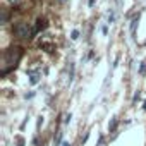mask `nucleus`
I'll return each mask as SVG.
<instances>
[{
	"instance_id": "3",
	"label": "nucleus",
	"mask_w": 146,
	"mask_h": 146,
	"mask_svg": "<svg viewBox=\"0 0 146 146\" xmlns=\"http://www.w3.org/2000/svg\"><path fill=\"white\" fill-rule=\"evenodd\" d=\"M136 26H137V17H134L132 23H131V33H132V35L136 33Z\"/></svg>"
},
{
	"instance_id": "8",
	"label": "nucleus",
	"mask_w": 146,
	"mask_h": 146,
	"mask_svg": "<svg viewBox=\"0 0 146 146\" xmlns=\"http://www.w3.org/2000/svg\"><path fill=\"white\" fill-rule=\"evenodd\" d=\"M17 146H24V139H23V137L17 139Z\"/></svg>"
},
{
	"instance_id": "9",
	"label": "nucleus",
	"mask_w": 146,
	"mask_h": 146,
	"mask_svg": "<svg viewBox=\"0 0 146 146\" xmlns=\"http://www.w3.org/2000/svg\"><path fill=\"white\" fill-rule=\"evenodd\" d=\"M113 19H115V16H113V12L108 16V23H113Z\"/></svg>"
},
{
	"instance_id": "7",
	"label": "nucleus",
	"mask_w": 146,
	"mask_h": 146,
	"mask_svg": "<svg viewBox=\"0 0 146 146\" xmlns=\"http://www.w3.org/2000/svg\"><path fill=\"white\" fill-rule=\"evenodd\" d=\"M139 98H141V95H139V93H136V95H134V103H137V102H139Z\"/></svg>"
},
{
	"instance_id": "12",
	"label": "nucleus",
	"mask_w": 146,
	"mask_h": 146,
	"mask_svg": "<svg viewBox=\"0 0 146 146\" xmlns=\"http://www.w3.org/2000/svg\"><path fill=\"white\" fill-rule=\"evenodd\" d=\"M95 2H96V0H90V2H88V5H90V7H93V4H95Z\"/></svg>"
},
{
	"instance_id": "6",
	"label": "nucleus",
	"mask_w": 146,
	"mask_h": 146,
	"mask_svg": "<svg viewBox=\"0 0 146 146\" xmlns=\"http://www.w3.org/2000/svg\"><path fill=\"white\" fill-rule=\"evenodd\" d=\"M36 83H38V76H33L31 78V84H36Z\"/></svg>"
},
{
	"instance_id": "11",
	"label": "nucleus",
	"mask_w": 146,
	"mask_h": 146,
	"mask_svg": "<svg viewBox=\"0 0 146 146\" xmlns=\"http://www.w3.org/2000/svg\"><path fill=\"white\" fill-rule=\"evenodd\" d=\"M88 137H90V134H88V132H86V136H84V137H83V141H81V143H86V141H88Z\"/></svg>"
},
{
	"instance_id": "2",
	"label": "nucleus",
	"mask_w": 146,
	"mask_h": 146,
	"mask_svg": "<svg viewBox=\"0 0 146 146\" xmlns=\"http://www.w3.org/2000/svg\"><path fill=\"white\" fill-rule=\"evenodd\" d=\"M7 21H9V14L5 11H2V19H0V24H7Z\"/></svg>"
},
{
	"instance_id": "10",
	"label": "nucleus",
	"mask_w": 146,
	"mask_h": 146,
	"mask_svg": "<svg viewBox=\"0 0 146 146\" xmlns=\"http://www.w3.org/2000/svg\"><path fill=\"white\" fill-rule=\"evenodd\" d=\"M69 122H70V113H69V115H65V124H69Z\"/></svg>"
},
{
	"instance_id": "4",
	"label": "nucleus",
	"mask_w": 146,
	"mask_h": 146,
	"mask_svg": "<svg viewBox=\"0 0 146 146\" xmlns=\"http://www.w3.org/2000/svg\"><path fill=\"white\" fill-rule=\"evenodd\" d=\"M115 127H117V119L113 117L112 122H110V125H108V129H110V131H115Z\"/></svg>"
},
{
	"instance_id": "13",
	"label": "nucleus",
	"mask_w": 146,
	"mask_h": 146,
	"mask_svg": "<svg viewBox=\"0 0 146 146\" xmlns=\"http://www.w3.org/2000/svg\"><path fill=\"white\" fill-rule=\"evenodd\" d=\"M62 146H70V144L69 143H62Z\"/></svg>"
},
{
	"instance_id": "15",
	"label": "nucleus",
	"mask_w": 146,
	"mask_h": 146,
	"mask_svg": "<svg viewBox=\"0 0 146 146\" xmlns=\"http://www.w3.org/2000/svg\"><path fill=\"white\" fill-rule=\"evenodd\" d=\"M60 2H62V0H60Z\"/></svg>"
},
{
	"instance_id": "5",
	"label": "nucleus",
	"mask_w": 146,
	"mask_h": 146,
	"mask_svg": "<svg viewBox=\"0 0 146 146\" xmlns=\"http://www.w3.org/2000/svg\"><path fill=\"white\" fill-rule=\"evenodd\" d=\"M70 38H72V40H78V38H79V31H78V29H74V31L70 33Z\"/></svg>"
},
{
	"instance_id": "1",
	"label": "nucleus",
	"mask_w": 146,
	"mask_h": 146,
	"mask_svg": "<svg viewBox=\"0 0 146 146\" xmlns=\"http://www.w3.org/2000/svg\"><path fill=\"white\" fill-rule=\"evenodd\" d=\"M16 35H17L19 38H33L35 29H31V26H29L28 23H23V24H19V26L16 28Z\"/></svg>"
},
{
	"instance_id": "14",
	"label": "nucleus",
	"mask_w": 146,
	"mask_h": 146,
	"mask_svg": "<svg viewBox=\"0 0 146 146\" xmlns=\"http://www.w3.org/2000/svg\"><path fill=\"white\" fill-rule=\"evenodd\" d=\"M9 2H11V4H16V2H17V0H9Z\"/></svg>"
}]
</instances>
